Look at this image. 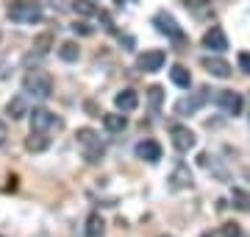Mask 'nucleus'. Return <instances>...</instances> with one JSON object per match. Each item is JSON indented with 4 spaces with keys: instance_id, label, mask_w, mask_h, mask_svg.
<instances>
[{
    "instance_id": "obj_1",
    "label": "nucleus",
    "mask_w": 250,
    "mask_h": 237,
    "mask_svg": "<svg viewBox=\"0 0 250 237\" xmlns=\"http://www.w3.org/2000/svg\"><path fill=\"white\" fill-rule=\"evenodd\" d=\"M22 90H25L28 95L39 98V100H47L53 95V78H50V73H45V70H31V73H25V78H22Z\"/></svg>"
},
{
    "instance_id": "obj_2",
    "label": "nucleus",
    "mask_w": 250,
    "mask_h": 237,
    "mask_svg": "<svg viewBox=\"0 0 250 237\" xmlns=\"http://www.w3.org/2000/svg\"><path fill=\"white\" fill-rule=\"evenodd\" d=\"M78 145H81V151H83V159L86 162H92V165H98L103 156H106V142L92 131V128H78Z\"/></svg>"
},
{
    "instance_id": "obj_3",
    "label": "nucleus",
    "mask_w": 250,
    "mask_h": 237,
    "mask_svg": "<svg viewBox=\"0 0 250 237\" xmlns=\"http://www.w3.org/2000/svg\"><path fill=\"white\" fill-rule=\"evenodd\" d=\"M9 17L14 23H25V25H34L42 20V3L39 0H17L9 6Z\"/></svg>"
},
{
    "instance_id": "obj_4",
    "label": "nucleus",
    "mask_w": 250,
    "mask_h": 237,
    "mask_svg": "<svg viewBox=\"0 0 250 237\" xmlns=\"http://www.w3.org/2000/svg\"><path fill=\"white\" fill-rule=\"evenodd\" d=\"M28 115H31V131L47 134V131H62L64 128V120L56 118L53 112H47V109H34V112H28Z\"/></svg>"
},
{
    "instance_id": "obj_5",
    "label": "nucleus",
    "mask_w": 250,
    "mask_h": 237,
    "mask_svg": "<svg viewBox=\"0 0 250 237\" xmlns=\"http://www.w3.org/2000/svg\"><path fill=\"white\" fill-rule=\"evenodd\" d=\"M153 25H156V31H159V34H164V37L184 39V31H181V25L175 23V17H172V14H167V11H159V14L153 17Z\"/></svg>"
},
{
    "instance_id": "obj_6",
    "label": "nucleus",
    "mask_w": 250,
    "mask_h": 237,
    "mask_svg": "<svg viewBox=\"0 0 250 237\" xmlns=\"http://www.w3.org/2000/svg\"><path fill=\"white\" fill-rule=\"evenodd\" d=\"M170 134H172V145H175V151H181V154L192 151V148H195V142H197L195 131H192V128H187V126H172Z\"/></svg>"
},
{
    "instance_id": "obj_7",
    "label": "nucleus",
    "mask_w": 250,
    "mask_h": 237,
    "mask_svg": "<svg viewBox=\"0 0 250 237\" xmlns=\"http://www.w3.org/2000/svg\"><path fill=\"white\" fill-rule=\"evenodd\" d=\"M217 106L225 112V115H231V118H236L242 112V95L233 90H220L217 92Z\"/></svg>"
},
{
    "instance_id": "obj_8",
    "label": "nucleus",
    "mask_w": 250,
    "mask_h": 237,
    "mask_svg": "<svg viewBox=\"0 0 250 237\" xmlns=\"http://www.w3.org/2000/svg\"><path fill=\"white\" fill-rule=\"evenodd\" d=\"M203 47H208V50H214V53H223V50H228V37H225V31L220 25H211L208 31L203 34Z\"/></svg>"
},
{
    "instance_id": "obj_9",
    "label": "nucleus",
    "mask_w": 250,
    "mask_h": 237,
    "mask_svg": "<svg viewBox=\"0 0 250 237\" xmlns=\"http://www.w3.org/2000/svg\"><path fill=\"white\" fill-rule=\"evenodd\" d=\"M211 98V95H208V90H200V92H195V95H192V98H184V100H178V103H175V115H195L197 109H200V106H203L206 100Z\"/></svg>"
},
{
    "instance_id": "obj_10",
    "label": "nucleus",
    "mask_w": 250,
    "mask_h": 237,
    "mask_svg": "<svg viewBox=\"0 0 250 237\" xmlns=\"http://www.w3.org/2000/svg\"><path fill=\"white\" fill-rule=\"evenodd\" d=\"M164 50H145L139 59H136V67L142 70V73H156V70H161L164 67Z\"/></svg>"
},
{
    "instance_id": "obj_11",
    "label": "nucleus",
    "mask_w": 250,
    "mask_h": 237,
    "mask_svg": "<svg viewBox=\"0 0 250 237\" xmlns=\"http://www.w3.org/2000/svg\"><path fill=\"white\" fill-rule=\"evenodd\" d=\"M200 64H203L206 73H211L214 78H228V75H231V64L225 62V59H217V56H206Z\"/></svg>"
},
{
    "instance_id": "obj_12",
    "label": "nucleus",
    "mask_w": 250,
    "mask_h": 237,
    "mask_svg": "<svg viewBox=\"0 0 250 237\" xmlns=\"http://www.w3.org/2000/svg\"><path fill=\"white\" fill-rule=\"evenodd\" d=\"M170 187L172 190H187V187H192V170L184 162L175 165V170L170 176Z\"/></svg>"
},
{
    "instance_id": "obj_13",
    "label": "nucleus",
    "mask_w": 250,
    "mask_h": 237,
    "mask_svg": "<svg viewBox=\"0 0 250 237\" xmlns=\"http://www.w3.org/2000/svg\"><path fill=\"white\" fill-rule=\"evenodd\" d=\"M136 156L139 159H145V162H159L161 159V145L156 142V140H142L139 145H136Z\"/></svg>"
},
{
    "instance_id": "obj_14",
    "label": "nucleus",
    "mask_w": 250,
    "mask_h": 237,
    "mask_svg": "<svg viewBox=\"0 0 250 237\" xmlns=\"http://www.w3.org/2000/svg\"><path fill=\"white\" fill-rule=\"evenodd\" d=\"M114 103L120 112H134L136 106H139V95H136L134 90H123L114 95Z\"/></svg>"
},
{
    "instance_id": "obj_15",
    "label": "nucleus",
    "mask_w": 250,
    "mask_h": 237,
    "mask_svg": "<svg viewBox=\"0 0 250 237\" xmlns=\"http://www.w3.org/2000/svg\"><path fill=\"white\" fill-rule=\"evenodd\" d=\"M170 78H172L175 87H181V90H189V87H192V75H189V70L184 67V64H175V67H172Z\"/></svg>"
},
{
    "instance_id": "obj_16",
    "label": "nucleus",
    "mask_w": 250,
    "mask_h": 237,
    "mask_svg": "<svg viewBox=\"0 0 250 237\" xmlns=\"http://www.w3.org/2000/svg\"><path fill=\"white\" fill-rule=\"evenodd\" d=\"M47 145H50V137H45L42 131H31V137L25 140V148H28V151H34V154L47 151Z\"/></svg>"
},
{
    "instance_id": "obj_17",
    "label": "nucleus",
    "mask_w": 250,
    "mask_h": 237,
    "mask_svg": "<svg viewBox=\"0 0 250 237\" xmlns=\"http://www.w3.org/2000/svg\"><path fill=\"white\" fill-rule=\"evenodd\" d=\"M103 126H106V131H111V134H120V131L128 128V118H125V115H103Z\"/></svg>"
},
{
    "instance_id": "obj_18",
    "label": "nucleus",
    "mask_w": 250,
    "mask_h": 237,
    "mask_svg": "<svg viewBox=\"0 0 250 237\" xmlns=\"http://www.w3.org/2000/svg\"><path fill=\"white\" fill-rule=\"evenodd\" d=\"M6 112H9V118H11V120H20V118H25V115H28L31 109H28L25 98H22V95H17V98H11V100H9Z\"/></svg>"
},
{
    "instance_id": "obj_19",
    "label": "nucleus",
    "mask_w": 250,
    "mask_h": 237,
    "mask_svg": "<svg viewBox=\"0 0 250 237\" xmlns=\"http://www.w3.org/2000/svg\"><path fill=\"white\" fill-rule=\"evenodd\" d=\"M231 201H233V207H236L239 212H250V192L248 190L233 187V190H231Z\"/></svg>"
},
{
    "instance_id": "obj_20",
    "label": "nucleus",
    "mask_w": 250,
    "mask_h": 237,
    "mask_svg": "<svg viewBox=\"0 0 250 237\" xmlns=\"http://www.w3.org/2000/svg\"><path fill=\"white\" fill-rule=\"evenodd\" d=\"M106 232V223H103V218H100L98 212H92L89 218H86V237H100Z\"/></svg>"
},
{
    "instance_id": "obj_21",
    "label": "nucleus",
    "mask_w": 250,
    "mask_h": 237,
    "mask_svg": "<svg viewBox=\"0 0 250 237\" xmlns=\"http://www.w3.org/2000/svg\"><path fill=\"white\" fill-rule=\"evenodd\" d=\"M184 3V9H189L195 17H203V14H208V9H211V0H181Z\"/></svg>"
},
{
    "instance_id": "obj_22",
    "label": "nucleus",
    "mask_w": 250,
    "mask_h": 237,
    "mask_svg": "<svg viewBox=\"0 0 250 237\" xmlns=\"http://www.w3.org/2000/svg\"><path fill=\"white\" fill-rule=\"evenodd\" d=\"M59 56H62V62H78L81 47L75 45V42H64V45L59 47Z\"/></svg>"
},
{
    "instance_id": "obj_23",
    "label": "nucleus",
    "mask_w": 250,
    "mask_h": 237,
    "mask_svg": "<svg viewBox=\"0 0 250 237\" xmlns=\"http://www.w3.org/2000/svg\"><path fill=\"white\" fill-rule=\"evenodd\" d=\"M72 11L83 14V17H92V14H98V6L89 3V0H72Z\"/></svg>"
},
{
    "instance_id": "obj_24",
    "label": "nucleus",
    "mask_w": 250,
    "mask_h": 237,
    "mask_svg": "<svg viewBox=\"0 0 250 237\" xmlns=\"http://www.w3.org/2000/svg\"><path fill=\"white\" fill-rule=\"evenodd\" d=\"M50 47H53V34H39V37L34 39V50L39 56H45Z\"/></svg>"
},
{
    "instance_id": "obj_25",
    "label": "nucleus",
    "mask_w": 250,
    "mask_h": 237,
    "mask_svg": "<svg viewBox=\"0 0 250 237\" xmlns=\"http://www.w3.org/2000/svg\"><path fill=\"white\" fill-rule=\"evenodd\" d=\"M147 98H150V106H153V109H159V106H161V98H164V90H161V87H150V90H147Z\"/></svg>"
},
{
    "instance_id": "obj_26",
    "label": "nucleus",
    "mask_w": 250,
    "mask_h": 237,
    "mask_svg": "<svg viewBox=\"0 0 250 237\" xmlns=\"http://www.w3.org/2000/svg\"><path fill=\"white\" fill-rule=\"evenodd\" d=\"M223 237H242L239 223H225V226H223Z\"/></svg>"
},
{
    "instance_id": "obj_27",
    "label": "nucleus",
    "mask_w": 250,
    "mask_h": 237,
    "mask_svg": "<svg viewBox=\"0 0 250 237\" xmlns=\"http://www.w3.org/2000/svg\"><path fill=\"white\" fill-rule=\"evenodd\" d=\"M72 31H75V34H83V37H89V34H95V28H92V25H86V23H75V25H72Z\"/></svg>"
},
{
    "instance_id": "obj_28",
    "label": "nucleus",
    "mask_w": 250,
    "mask_h": 237,
    "mask_svg": "<svg viewBox=\"0 0 250 237\" xmlns=\"http://www.w3.org/2000/svg\"><path fill=\"white\" fill-rule=\"evenodd\" d=\"M236 62H239V70H242V73L250 75V53H239V59H236Z\"/></svg>"
},
{
    "instance_id": "obj_29",
    "label": "nucleus",
    "mask_w": 250,
    "mask_h": 237,
    "mask_svg": "<svg viewBox=\"0 0 250 237\" xmlns=\"http://www.w3.org/2000/svg\"><path fill=\"white\" fill-rule=\"evenodd\" d=\"M6 137H9V128H6V123H3V120H0V145L6 142Z\"/></svg>"
},
{
    "instance_id": "obj_30",
    "label": "nucleus",
    "mask_w": 250,
    "mask_h": 237,
    "mask_svg": "<svg viewBox=\"0 0 250 237\" xmlns=\"http://www.w3.org/2000/svg\"><path fill=\"white\" fill-rule=\"evenodd\" d=\"M161 237H167V235H161Z\"/></svg>"
}]
</instances>
